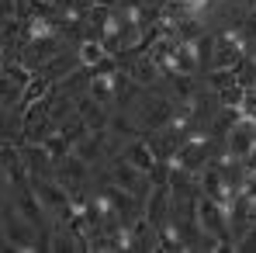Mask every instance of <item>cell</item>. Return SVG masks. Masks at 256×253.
<instances>
[{
    "label": "cell",
    "instance_id": "obj_14",
    "mask_svg": "<svg viewBox=\"0 0 256 253\" xmlns=\"http://www.w3.org/2000/svg\"><path fill=\"white\" fill-rule=\"evenodd\" d=\"M0 70H4V52H0Z\"/></svg>",
    "mask_w": 256,
    "mask_h": 253
},
{
    "label": "cell",
    "instance_id": "obj_12",
    "mask_svg": "<svg viewBox=\"0 0 256 253\" xmlns=\"http://www.w3.org/2000/svg\"><path fill=\"white\" fill-rule=\"evenodd\" d=\"M239 122L256 128V87H242V97H239Z\"/></svg>",
    "mask_w": 256,
    "mask_h": 253
},
{
    "label": "cell",
    "instance_id": "obj_9",
    "mask_svg": "<svg viewBox=\"0 0 256 253\" xmlns=\"http://www.w3.org/2000/svg\"><path fill=\"white\" fill-rule=\"evenodd\" d=\"M21 156H24L28 177H45V173L52 170V156L45 153L42 142H24V146H21Z\"/></svg>",
    "mask_w": 256,
    "mask_h": 253
},
{
    "label": "cell",
    "instance_id": "obj_10",
    "mask_svg": "<svg viewBox=\"0 0 256 253\" xmlns=\"http://www.w3.org/2000/svg\"><path fill=\"white\" fill-rule=\"evenodd\" d=\"M86 94H90L97 104H104V108H114V80H111V73H100V70H94V77L86 80Z\"/></svg>",
    "mask_w": 256,
    "mask_h": 253
},
{
    "label": "cell",
    "instance_id": "obj_11",
    "mask_svg": "<svg viewBox=\"0 0 256 253\" xmlns=\"http://www.w3.org/2000/svg\"><path fill=\"white\" fill-rule=\"evenodd\" d=\"M76 59H80V66H84L86 73H90V70H97L108 59V49H104L100 39H84V42L76 45Z\"/></svg>",
    "mask_w": 256,
    "mask_h": 253
},
{
    "label": "cell",
    "instance_id": "obj_3",
    "mask_svg": "<svg viewBox=\"0 0 256 253\" xmlns=\"http://www.w3.org/2000/svg\"><path fill=\"white\" fill-rule=\"evenodd\" d=\"M256 149V128L246 125V122H236V125L225 132V153H232L236 160H250Z\"/></svg>",
    "mask_w": 256,
    "mask_h": 253
},
{
    "label": "cell",
    "instance_id": "obj_8",
    "mask_svg": "<svg viewBox=\"0 0 256 253\" xmlns=\"http://www.w3.org/2000/svg\"><path fill=\"white\" fill-rule=\"evenodd\" d=\"M122 160L132 163L135 170H142V173H152V167H156V153H152V146L142 142V139H132V142H128L125 153H122Z\"/></svg>",
    "mask_w": 256,
    "mask_h": 253
},
{
    "label": "cell",
    "instance_id": "obj_2",
    "mask_svg": "<svg viewBox=\"0 0 256 253\" xmlns=\"http://www.w3.org/2000/svg\"><path fill=\"white\" fill-rule=\"evenodd\" d=\"M170 205H173L170 184H152V191H149L146 201H142V215H146V222L160 229V225L170 218Z\"/></svg>",
    "mask_w": 256,
    "mask_h": 253
},
{
    "label": "cell",
    "instance_id": "obj_7",
    "mask_svg": "<svg viewBox=\"0 0 256 253\" xmlns=\"http://www.w3.org/2000/svg\"><path fill=\"white\" fill-rule=\"evenodd\" d=\"M0 170H4V177H7L10 184H18V180L28 177L24 156H21V149H18L14 142H0Z\"/></svg>",
    "mask_w": 256,
    "mask_h": 253
},
{
    "label": "cell",
    "instance_id": "obj_13",
    "mask_svg": "<svg viewBox=\"0 0 256 253\" xmlns=\"http://www.w3.org/2000/svg\"><path fill=\"white\" fill-rule=\"evenodd\" d=\"M239 32H242L246 39H256V7H246V11H242V18H239Z\"/></svg>",
    "mask_w": 256,
    "mask_h": 253
},
{
    "label": "cell",
    "instance_id": "obj_5",
    "mask_svg": "<svg viewBox=\"0 0 256 253\" xmlns=\"http://www.w3.org/2000/svg\"><path fill=\"white\" fill-rule=\"evenodd\" d=\"M90 163H86L84 156H76V153H70V156H62L59 163H56V177H59V184H66V187H84L86 177H90Z\"/></svg>",
    "mask_w": 256,
    "mask_h": 253
},
{
    "label": "cell",
    "instance_id": "obj_6",
    "mask_svg": "<svg viewBox=\"0 0 256 253\" xmlns=\"http://www.w3.org/2000/svg\"><path fill=\"white\" fill-rule=\"evenodd\" d=\"M125 70H128V77H132L138 87H146V90H149V87H156L160 80H163V66H160L149 52H146V56H138V59H132Z\"/></svg>",
    "mask_w": 256,
    "mask_h": 253
},
{
    "label": "cell",
    "instance_id": "obj_1",
    "mask_svg": "<svg viewBox=\"0 0 256 253\" xmlns=\"http://www.w3.org/2000/svg\"><path fill=\"white\" fill-rule=\"evenodd\" d=\"M194 218H198V229L201 232H214V236H222V239H228V215L225 208L212 201V198H198L194 201Z\"/></svg>",
    "mask_w": 256,
    "mask_h": 253
},
{
    "label": "cell",
    "instance_id": "obj_15",
    "mask_svg": "<svg viewBox=\"0 0 256 253\" xmlns=\"http://www.w3.org/2000/svg\"><path fill=\"white\" fill-rule=\"evenodd\" d=\"M250 59H253V63H256V49H253V56H250Z\"/></svg>",
    "mask_w": 256,
    "mask_h": 253
},
{
    "label": "cell",
    "instance_id": "obj_4",
    "mask_svg": "<svg viewBox=\"0 0 256 253\" xmlns=\"http://www.w3.org/2000/svg\"><path fill=\"white\" fill-rule=\"evenodd\" d=\"M76 70H80L76 52H66V49H62V52H56L52 59H45L35 77H42V80H48V84H59V80H66V77L76 73Z\"/></svg>",
    "mask_w": 256,
    "mask_h": 253
}]
</instances>
